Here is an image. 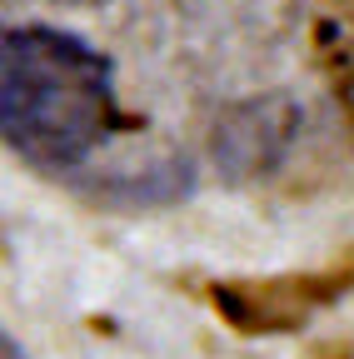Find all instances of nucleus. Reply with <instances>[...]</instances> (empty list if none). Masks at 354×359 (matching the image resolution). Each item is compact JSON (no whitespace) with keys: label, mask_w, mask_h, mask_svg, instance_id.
Instances as JSON below:
<instances>
[{"label":"nucleus","mask_w":354,"mask_h":359,"mask_svg":"<svg viewBox=\"0 0 354 359\" xmlns=\"http://www.w3.org/2000/svg\"><path fill=\"white\" fill-rule=\"evenodd\" d=\"M6 359H20V344H11V339H6Z\"/></svg>","instance_id":"4"},{"label":"nucleus","mask_w":354,"mask_h":359,"mask_svg":"<svg viewBox=\"0 0 354 359\" xmlns=\"http://www.w3.org/2000/svg\"><path fill=\"white\" fill-rule=\"evenodd\" d=\"M294 105L290 100H250L235 105L215 130V160L230 180H254L264 175L294 140Z\"/></svg>","instance_id":"3"},{"label":"nucleus","mask_w":354,"mask_h":359,"mask_svg":"<svg viewBox=\"0 0 354 359\" xmlns=\"http://www.w3.org/2000/svg\"><path fill=\"white\" fill-rule=\"evenodd\" d=\"M354 290V259L329 269H294L275 280H240V285H215L210 299L240 334H290L309 325V314L339 304Z\"/></svg>","instance_id":"2"},{"label":"nucleus","mask_w":354,"mask_h":359,"mask_svg":"<svg viewBox=\"0 0 354 359\" xmlns=\"http://www.w3.org/2000/svg\"><path fill=\"white\" fill-rule=\"evenodd\" d=\"M125 125L110 60L70 30L11 25L0 35V130L35 170L70 175Z\"/></svg>","instance_id":"1"}]
</instances>
